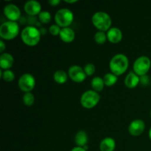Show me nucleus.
I'll use <instances>...</instances> for the list:
<instances>
[{
	"label": "nucleus",
	"instance_id": "nucleus-29",
	"mask_svg": "<svg viewBox=\"0 0 151 151\" xmlns=\"http://www.w3.org/2000/svg\"><path fill=\"white\" fill-rule=\"evenodd\" d=\"M48 3L51 6H56L60 4V0H50V1H48Z\"/></svg>",
	"mask_w": 151,
	"mask_h": 151
},
{
	"label": "nucleus",
	"instance_id": "nucleus-18",
	"mask_svg": "<svg viewBox=\"0 0 151 151\" xmlns=\"http://www.w3.org/2000/svg\"><path fill=\"white\" fill-rule=\"evenodd\" d=\"M88 141V137L86 133L84 131H79L75 137V144L78 147H83L87 145Z\"/></svg>",
	"mask_w": 151,
	"mask_h": 151
},
{
	"label": "nucleus",
	"instance_id": "nucleus-23",
	"mask_svg": "<svg viewBox=\"0 0 151 151\" xmlns=\"http://www.w3.org/2000/svg\"><path fill=\"white\" fill-rule=\"evenodd\" d=\"M38 19H39L40 22H41L42 24L50 23L52 19L51 13L49 11H47V10L41 11L38 14Z\"/></svg>",
	"mask_w": 151,
	"mask_h": 151
},
{
	"label": "nucleus",
	"instance_id": "nucleus-10",
	"mask_svg": "<svg viewBox=\"0 0 151 151\" xmlns=\"http://www.w3.org/2000/svg\"><path fill=\"white\" fill-rule=\"evenodd\" d=\"M4 16H6L8 21L12 22H16L19 20L21 17V10L17 5L14 4H6L4 7Z\"/></svg>",
	"mask_w": 151,
	"mask_h": 151
},
{
	"label": "nucleus",
	"instance_id": "nucleus-32",
	"mask_svg": "<svg viewBox=\"0 0 151 151\" xmlns=\"http://www.w3.org/2000/svg\"><path fill=\"white\" fill-rule=\"evenodd\" d=\"M78 1V0H72V1H69V0H65V2L69 3V4H72V3H75Z\"/></svg>",
	"mask_w": 151,
	"mask_h": 151
},
{
	"label": "nucleus",
	"instance_id": "nucleus-33",
	"mask_svg": "<svg viewBox=\"0 0 151 151\" xmlns=\"http://www.w3.org/2000/svg\"><path fill=\"white\" fill-rule=\"evenodd\" d=\"M149 137H150V140H151V127L150 128V131H149Z\"/></svg>",
	"mask_w": 151,
	"mask_h": 151
},
{
	"label": "nucleus",
	"instance_id": "nucleus-12",
	"mask_svg": "<svg viewBox=\"0 0 151 151\" xmlns=\"http://www.w3.org/2000/svg\"><path fill=\"white\" fill-rule=\"evenodd\" d=\"M25 12L29 16H36L41 12V4L36 0H29L24 6Z\"/></svg>",
	"mask_w": 151,
	"mask_h": 151
},
{
	"label": "nucleus",
	"instance_id": "nucleus-34",
	"mask_svg": "<svg viewBox=\"0 0 151 151\" xmlns=\"http://www.w3.org/2000/svg\"><path fill=\"white\" fill-rule=\"evenodd\" d=\"M150 116H151V111H150Z\"/></svg>",
	"mask_w": 151,
	"mask_h": 151
},
{
	"label": "nucleus",
	"instance_id": "nucleus-9",
	"mask_svg": "<svg viewBox=\"0 0 151 151\" xmlns=\"http://www.w3.org/2000/svg\"><path fill=\"white\" fill-rule=\"evenodd\" d=\"M68 75L73 81L76 83H82L86 78V74L81 66L73 65L69 68Z\"/></svg>",
	"mask_w": 151,
	"mask_h": 151
},
{
	"label": "nucleus",
	"instance_id": "nucleus-5",
	"mask_svg": "<svg viewBox=\"0 0 151 151\" xmlns=\"http://www.w3.org/2000/svg\"><path fill=\"white\" fill-rule=\"evenodd\" d=\"M74 20V14L71 10L68 8H61L56 12L55 15V21L56 24L60 27H69Z\"/></svg>",
	"mask_w": 151,
	"mask_h": 151
},
{
	"label": "nucleus",
	"instance_id": "nucleus-20",
	"mask_svg": "<svg viewBox=\"0 0 151 151\" xmlns=\"http://www.w3.org/2000/svg\"><path fill=\"white\" fill-rule=\"evenodd\" d=\"M91 84L93 90L97 91V92L101 91L105 86L103 78H101L100 77H94V78H93L92 80H91Z\"/></svg>",
	"mask_w": 151,
	"mask_h": 151
},
{
	"label": "nucleus",
	"instance_id": "nucleus-21",
	"mask_svg": "<svg viewBox=\"0 0 151 151\" xmlns=\"http://www.w3.org/2000/svg\"><path fill=\"white\" fill-rule=\"evenodd\" d=\"M103 81H104L105 85L107 86H111L116 84L118 81V76L115 75L113 73H107L103 77Z\"/></svg>",
	"mask_w": 151,
	"mask_h": 151
},
{
	"label": "nucleus",
	"instance_id": "nucleus-11",
	"mask_svg": "<svg viewBox=\"0 0 151 151\" xmlns=\"http://www.w3.org/2000/svg\"><path fill=\"white\" fill-rule=\"evenodd\" d=\"M145 124L142 119H135L132 121L128 127V132L134 137H138L141 135L145 131Z\"/></svg>",
	"mask_w": 151,
	"mask_h": 151
},
{
	"label": "nucleus",
	"instance_id": "nucleus-26",
	"mask_svg": "<svg viewBox=\"0 0 151 151\" xmlns=\"http://www.w3.org/2000/svg\"><path fill=\"white\" fill-rule=\"evenodd\" d=\"M83 69L84 71H85L87 76H91V75H94V72H95L96 68H95V66H94V64H93V63H88L85 65Z\"/></svg>",
	"mask_w": 151,
	"mask_h": 151
},
{
	"label": "nucleus",
	"instance_id": "nucleus-28",
	"mask_svg": "<svg viewBox=\"0 0 151 151\" xmlns=\"http://www.w3.org/2000/svg\"><path fill=\"white\" fill-rule=\"evenodd\" d=\"M149 82V78L147 75H145V76L140 77V83H142V84H147Z\"/></svg>",
	"mask_w": 151,
	"mask_h": 151
},
{
	"label": "nucleus",
	"instance_id": "nucleus-15",
	"mask_svg": "<svg viewBox=\"0 0 151 151\" xmlns=\"http://www.w3.org/2000/svg\"><path fill=\"white\" fill-rule=\"evenodd\" d=\"M14 59L10 53L4 52L0 56V66L2 69L7 70L11 68L13 65Z\"/></svg>",
	"mask_w": 151,
	"mask_h": 151
},
{
	"label": "nucleus",
	"instance_id": "nucleus-17",
	"mask_svg": "<svg viewBox=\"0 0 151 151\" xmlns=\"http://www.w3.org/2000/svg\"><path fill=\"white\" fill-rule=\"evenodd\" d=\"M116 147L115 140L111 137L103 139L100 144V151H114Z\"/></svg>",
	"mask_w": 151,
	"mask_h": 151
},
{
	"label": "nucleus",
	"instance_id": "nucleus-24",
	"mask_svg": "<svg viewBox=\"0 0 151 151\" xmlns=\"http://www.w3.org/2000/svg\"><path fill=\"white\" fill-rule=\"evenodd\" d=\"M22 100H23V103L27 106H32L35 103V97L31 92L25 93L22 97Z\"/></svg>",
	"mask_w": 151,
	"mask_h": 151
},
{
	"label": "nucleus",
	"instance_id": "nucleus-14",
	"mask_svg": "<svg viewBox=\"0 0 151 151\" xmlns=\"http://www.w3.org/2000/svg\"><path fill=\"white\" fill-rule=\"evenodd\" d=\"M140 83V77L137 75L134 71H131L125 78V84L128 88H134Z\"/></svg>",
	"mask_w": 151,
	"mask_h": 151
},
{
	"label": "nucleus",
	"instance_id": "nucleus-30",
	"mask_svg": "<svg viewBox=\"0 0 151 151\" xmlns=\"http://www.w3.org/2000/svg\"><path fill=\"white\" fill-rule=\"evenodd\" d=\"M5 49H6L5 44H4V41H3L2 40H1V41H0V52H1V54L4 53L3 52H4V50H5Z\"/></svg>",
	"mask_w": 151,
	"mask_h": 151
},
{
	"label": "nucleus",
	"instance_id": "nucleus-25",
	"mask_svg": "<svg viewBox=\"0 0 151 151\" xmlns=\"http://www.w3.org/2000/svg\"><path fill=\"white\" fill-rule=\"evenodd\" d=\"M1 78L6 82H11L15 79V74L13 71L7 69L4 70V72H1Z\"/></svg>",
	"mask_w": 151,
	"mask_h": 151
},
{
	"label": "nucleus",
	"instance_id": "nucleus-13",
	"mask_svg": "<svg viewBox=\"0 0 151 151\" xmlns=\"http://www.w3.org/2000/svg\"><path fill=\"white\" fill-rule=\"evenodd\" d=\"M107 38L109 42L112 44H117L122 39V32L120 29L117 27H111L106 32Z\"/></svg>",
	"mask_w": 151,
	"mask_h": 151
},
{
	"label": "nucleus",
	"instance_id": "nucleus-7",
	"mask_svg": "<svg viewBox=\"0 0 151 151\" xmlns=\"http://www.w3.org/2000/svg\"><path fill=\"white\" fill-rule=\"evenodd\" d=\"M151 67V60L147 56H140L136 59L133 65L134 72L139 77L147 75Z\"/></svg>",
	"mask_w": 151,
	"mask_h": 151
},
{
	"label": "nucleus",
	"instance_id": "nucleus-16",
	"mask_svg": "<svg viewBox=\"0 0 151 151\" xmlns=\"http://www.w3.org/2000/svg\"><path fill=\"white\" fill-rule=\"evenodd\" d=\"M60 39L65 43H71L74 41L75 38V32L72 28L63 27L61 28V31L59 35Z\"/></svg>",
	"mask_w": 151,
	"mask_h": 151
},
{
	"label": "nucleus",
	"instance_id": "nucleus-2",
	"mask_svg": "<svg viewBox=\"0 0 151 151\" xmlns=\"http://www.w3.org/2000/svg\"><path fill=\"white\" fill-rule=\"evenodd\" d=\"M41 31L35 26L32 25L27 26L22 29L21 32V38L22 41L25 44L31 47L37 45L41 40Z\"/></svg>",
	"mask_w": 151,
	"mask_h": 151
},
{
	"label": "nucleus",
	"instance_id": "nucleus-8",
	"mask_svg": "<svg viewBox=\"0 0 151 151\" xmlns=\"http://www.w3.org/2000/svg\"><path fill=\"white\" fill-rule=\"evenodd\" d=\"M19 88L25 93L30 92L35 86V79L32 75L29 73L23 74L19 78L18 82Z\"/></svg>",
	"mask_w": 151,
	"mask_h": 151
},
{
	"label": "nucleus",
	"instance_id": "nucleus-19",
	"mask_svg": "<svg viewBox=\"0 0 151 151\" xmlns=\"http://www.w3.org/2000/svg\"><path fill=\"white\" fill-rule=\"evenodd\" d=\"M68 77H69L68 74L65 71L62 70V69L57 70L54 73V75H53V78H54L55 81L58 84L65 83L67 81Z\"/></svg>",
	"mask_w": 151,
	"mask_h": 151
},
{
	"label": "nucleus",
	"instance_id": "nucleus-31",
	"mask_svg": "<svg viewBox=\"0 0 151 151\" xmlns=\"http://www.w3.org/2000/svg\"><path fill=\"white\" fill-rule=\"evenodd\" d=\"M71 151H87V150H86L85 149L83 148V147H78V146H77V147H74V148H72V150H71Z\"/></svg>",
	"mask_w": 151,
	"mask_h": 151
},
{
	"label": "nucleus",
	"instance_id": "nucleus-4",
	"mask_svg": "<svg viewBox=\"0 0 151 151\" xmlns=\"http://www.w3.org/2000/svg\"><path fill=\"white\" fill-rule=\"evenodd\" d=\"M19 32V26L16 22L7 21L0 26V36L3 39H13L17 36Z\"/></svg>",
	"mask_w": 151,
	"mask_h": 151
},
{
	"label": "nucleus",
	"instance_id": "nucleus-27",
	"mask_svg": "<svg viewBox=\"0 0 151 151\" xmlns=\"http://www.w3.org/2000/svg\"><path fill=\"white\" fill-rule=\"evenodd\" d=\"M60 31H61V28L58 24H52L49 28V32H50V33L52 35H54V36H57V35H60Z\"/></svg>",
	"mask_w": 151,
	"mask_h": 151
},
{
	"label": "nucleus",
	"instance_id": "nucleus-3",
	"mask_svg": "<svg viewBox=\"0 0 151 151\" xmlns=\"http://www.w3.org/2000/svg\"><path fill=\"white\" fill-rule=\"evenodd\" d=\"M93 25L100 31L106 32L111 27L112 19L107 13L97 11L91 17Z\"/></svg>",
	"mask_w": 151,
	"mask_h": 151
},
{
	"label": "nucleus",
	"instance_id": "nucleus-6",
	"mask_svg": "<svg viewBox=\"0 0 151 151\" xmlns=\"http://www.w3.org/2000/svg\"><path fill=\"white\" fill-rule=\"evenodd\" d=\"M100 100V95L94 90L86 91L81 97V103L85 109H91L95 107Z\"/></svg>",
	"mask_w": 151,
	"mask_h": 151
},
{
	"label": "nucleus",
	"instance_id": "nucleus-1",
	"mask_svg": "<svg viewBox=\"0 0 151 151\" xmlns=\"http://www.w3.org/2000/svg\"><path fill=\"white\" fill-rule=\"evenodd\" d=\"M129 65V60L125 55L119 53L111 59L109 62V68L111 73L116 76L122 75L127 71Z\"/></svg>",
	"mask_w": 151,
	"mask_h": 151
},
{
	"label": "nucleus",
	"instance_id": "nucleus-22",
	"mask_svg": "<svg viewBox=\"0 0 151 151\" xmlns=\"http://www.w3.org/2000/svg\"><path fill=\"white\" fill-rule=\"evenodd\" d=\"M106 40H108V38L106 32L98 30L94 35V41L98 44H103L106 43Z\"/></svg>",
	"mask_w": 151,
	"mask_h": 151
}]
</instances>
